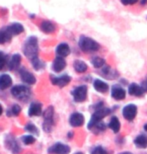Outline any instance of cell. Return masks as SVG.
Segmentation results:
<instances>
[{"label":"cell","instance_id":"cell-1","mask_svg":"<svg viewBox=\"0 0 147 154\" xmlns=\"http://www.w3.org/2000/svg\"><path fill=\"white\" fill-rule=\"evenodd\" d=\"M24 55L30 60L38 58V40L35 36H30L27 38L23 47Z\"/></svg>","mask_w":147,"mask_h":154},{"label":"cell","instance_id":"cell-2","mask_svg":"<svg viewBox=\"0 0 147 154\" xmlns=\"http://www.w3.org/2000/svg\"><path fill=\"white\" fill-rule=\"evenodd\" d=\"M78 45L82 51L87 52V53H89V52H96L100 48L99 43L96 42L92 38L87 37V36H81L79 38Z\"/></svg>","mask_w":147,"mask_h":154},{"label":"cell","instance_id":"cell-3","mask_svg":"<svg viewBox=\"0 0 147 154\" xmlns=\"http://www.w3.org/2000/svg\"><path fill=\"white\" fill-rule=\"evenodd\" d=\"M110 112H111V110H110L109 108H107V107L101 106L100 108H97L95 110V112H94L92 114V116H91L90 121H89V123H88V128L92 129L94 126L101 122V120H102L104 117L109 115Z\"/></svg>","mask_w":147,"mask_h":154},{"label":"cell","instance_id":"cell-4","mask_svg":"<svg viewBox=\"0 0 147 154\" xmlns=\"http://www.w3.org/2000/svg\"><path fill=\"white\" fill-rule=\"evenodd\" d=\"M11 94L13 95L16 99L26 101L30 97V95H31V91H30V89L27 87V86L17 85V86H14V87L11 89Z\"/></svg>","mask_w":147,"mask_h":154},{"label":"cell","instance_id":"cell-5","mask_svg":"<svg viewBox=\"0 0 147 154\" xmlns=\"http://www.w3.org/2000/svg\"><path fill=\"white\" fill-rule=\"evenodd\" d=\"M54 110L53 107L50 106L46 109V111L44 112V123H43V129L46 132H50L53 128L54 125Z\"/></svg>","mask_w":147,"mask_h":154},{"label":"cell","instance_id":"cell-6","mask_svg":"<svg viewBox=\"0 0 147 154\" xmlns=\"http://www.w3.org/2000/svg\"><path fill=\"white\" fill-rule=\"evenodd\" d=\"M72 96L76 102H83L87 98V86L81 85L72 90Z\"/></svg>","mask_w":147,"mask_h":154},{"label":"cell","instance_id":"cell-7","mask_svg":"<svg viewBox=\"0 0 147 154\" xmlns=\"http://www.w3.org/2000/svg\"><path fill=\"white\" fill-rule=\"evenodd\" d=\"M122 115L128 121H132L137 115V106L134 104H128L122 109Z\"/></svg>","mask_w":147,"mask_h":154},{"label":"cell","instance_id":"cell-8","mask_svg":"<svg viewBox=\"0 0 147 154\" xmlns=\"http://www.w3.org/2000/svg\"><path fill=\"white\" fill-rule=\"evenodd\" d=\"M48 152L53 154H68L70 152V147L63 143H55L48 149Z\"/></svg>","mask_w":147,"mask_h":154},{"label":"cell","instance_id":"cell-9","mask_svg":"<svg viewBox=\"0 0 147 154\" xmlns=\"http://www.w3.org/2000/svg\"><path fill=\"white\" fill-rule=\"evenodd\" d=\"M50 80L53 85H57V86H59V87H64V86H66L70 81H71V77L69 75H66V74L59 76V77L50 75Z\"/></svg>","mask_w":147,"mask_h":154},{"label":"cell","instance_id":"cell-10","mask_svg":"<svg viewBox=\"0 0 147 154\" xmlns=\"http://www.w3.org/2000/svg\"><path fill=\"white\" fill-rule=\"evenodd\" d=\"M69 123H70V125L73 126V127H79V126H82L84 123L83 114H81V113H79V112L72 113L69 118Z\"/></svg>","mask_w":147,"mask_h":154},{"label":"cell","instance_id":"cell-11","mask_svg":"<svg viewBox=\"0 0 147 154\" xmlns=\"http://www.w3.org/2000/svg\"><path fill=\"white\" fill-rule=\"evenodd\" d=\"M5 143H6V146L8 147V149L10 150L12 153L18 154L20 152V146L18 145L16 139L13 138L12 136H10V135H8L7 138H6Z\"/></svg>","mask_w":147,"mask_h":154},{"label":"cell","instance_id":"cell-12","mask_svg":"<svg viewBox=\"0 0 147 154\" xmlns=\"http://www.w3.org/2000/svg\"><path fill=\"white\" fill-rule=\"evenodd\" d=\"M111 96L115 100H122L126 96V92L119 85H114L111 89Z\"/></svg>","mask_w":147,"mask_h":154},{"label":"cell","instance_id":"cell-13","mask_svg":"<svg viewBox=\"0 0 147 154\" xmlns=\"http://www.w3.org/2000/svg\"><path fill=\"white\" fill-rule=\"evenodd\" d=\"M12 34L10 27H3L0 29V44H4L6 42H9L12 38Z\"/></svg>","mask_w":147,"mask_h":154},{"label":"cell","instance_id":"cell-14","mask_svg":"<svg viewBox=\"0 0 147 154\" xmlns=\"http://www.w3.org/2000/svg\"><path fill=\"white\" fill-rule=\"evenodd\" d=\"M20 76H21L22 81L27 83V84H34V83L36 82L35 76L33 75L31 72L27 71L25 68H22L20 70Z\"/></svg>","mask_w":147,"mask_h":154},{"label":"cell","instance_id":"cell-15","mask_svg":"<svg viewBox=\"0 0 147 154\" xmlns=\"http://www.w3.org/2000/svg\"><path fill=\"white\" fill-rule=\"evenodd\" d=\"M65 66H66V61L64 60V58L57 56L54 59L53 64H52V69H53L55 72H60L65 68Z\"/></svg>","mask_w":147,"mask_h":154},{"label":"cell","instance_id":"cell-16","mask_svg":"<svg viewBox=\"0 0 147 154\" xmlns=\"http://www.w3.org/2000/svg\"><path fill=\"white\" fill-rule=\"evenodd\" d=\"M128 92H129L130 95H133V96H137V97H141L144 94L143 88L138 84H136V83H131L129 85V88H128Z\"/></svg>","mask_w":147,"mask_h":154},{"label":"cell","instance_id":"cell-17","mask_svg":"<svg viewBox=\"0 0 147 154\" xmlns=\"http://www.w3.org/2000/svg\"><path fill=\"white\" fill-rule=\"evenodd\" d=\"M56 54L59 57H66L70 54V47L67 43H60L56 48Z\"/></svg>","mask_w":147,"mask_h":154},{"label":"cell","instance_id":"cell-18","mask_svg":"<svg viewBox=\"0 0 147 154\" xmlns=\"http://www.w3.org/2000/svg\"><path fill=\"white\" fill-rule=\"evenodd\" d=\"M93 87L96 91L100 92V93H105L108 90V84L106 82L102 81L100 79H95L93 82Z\"/></svg>","mask_w":147,"mask_h":154},{"label":"cell","instance_id":"cell-19","mask_svg":"<svg viewBox=\"0 0 147 154\" xmlns=\"http://www.w3.org/2000/svg\"><path fill=\"white\" fill-rule=\"evenodd\" d=\"M41 112H42L41 103H37V102L31 103V105H30L29 110H28L29 116H39L41 114Z\"/></svg>","mask_w":147,"mask_h":154},{"label":"cell","instance_id":"cell-20","mask_svg":"<svg viewBox=\"0 0 147 154\" xmlns=\"http://www.w3.org/2000/svg\"><path fill=\"white\" fill-rule=\"evenodd\" d=\"M134 144L137 148L140 149H144L147 147V136L144 134H140L138 136L135 137L134 139Z\"/></svg>","mask_w":147,"mask_h":154},{"label":"cell","instance_id":"cell-21","mask_svg":"<svg viewBox=\"0 0 147 154\" xmlns=\"http://www.w3.org/2000/svg\"><path fill=\"white\" fill-rule=\"evenodd\" d=\"M40 28L42 31L44 33H47V34H49V33H53L55 31V25L51 22V21H48V20L42 21Z\"/></svg>","mask_w":147,"mask_h":154},{"label":"cell","instance_id":"cell-22","mask_svg":"<svg viewBox=\"0 0 147 154\" xmlns=\"http://www.w3.org/2000/svg\"><path fill=\"white\" fill-rule=\"evenodd\" d=\"M12 84V79L8 74H3L0 76V89L4 90V89L10 87Z\"/></svg>","mask_w":147,"mask_h":154},{"label":"cell","instance_id":"cell-23","mask_svg":"<svg viewBox=\"0 0 147 154\" xmlns=\"http://www.w3.org/2000/svg\"><path fill=\"white\" fill-rule=\"evenodd\" d=\"M21 63V56L19 54H14L9 62V68L11 70H16L19 68Z\"/></svg>","mask_w":147,"mask_h":154},{"label":"cell","instance_id":"cell-24","mask_svg":"<svg viewBox=\"0 0 147 154\" xmlns=\"http://www.w3.org/2000/svg\"><path fill=\"white\" fill-rule=\"evenodd\" d=\"M108 125H109V128L111 129L114 133H118L119 130H120V127H121L120 121H119V119L116 116H113L112 118L110 119Z\"/></svg>","mask_w":147,"mask_h":154},{"label":"cell","instance_id":"cell-25","mask_svg":"<svg viewBox=\"0 0 147 154\" xmlns=\"http://www.w3.org/2000/svg\"><path fill=\"white\" fill-rule=\"evenodd\" d=\"M73 67H74L75 71L78 73H84L88 69L87 64L82 60H75L73 63Z\"/></svg>","mask_w":147,"mask_h":154},{"label":"cell","instance_id":"cell-26","mask_svg":"<svg viewBox=\"0 0 147 154\" xmlns=\"http://www.w3.org/2000/svg\"><path fill=\"white\" fill-rule=\"evenodd\" d=\"M102 74L104 75V77H107L109 79H113L117 77V72L113 70L110 66H104V68L102 69Z\"/></svg>","mask_w":147,"mask_h":154},{"label":"cell","instance_id":"cell-27","mask_svg":"<svg viewBox=\"0 0 147 154\" xmlns=\"http://www.w3.org/2000/svg\"><path fill=\"white\" fill-rule=\"evenodd\" d=\"M9 27H10V30H11V32L13 35H18V34H20V33H22L24 31V27L21 25L20 23H17V22L11 24Z\"/></svg>","mask_w":147,"mask_h":154},{"label":"cell","instance_id":"cell-28","mask_svg":"<svg viewBox=\"0 0 147 154\" xmlns=\"http://www.w3.org/2000/svg\"><path fill=\"white\" fill-rule=\"evenodd\" d=\"M91 63H92V65L95 67V68H101V67H103L105 65V60L101 57L95 56L91 59Z\"/></svg>","mask_w":147,"mask_h":154},{"label":"cell","instance_id":"cell-29","mask_svg":"<svg viewBox=\"0 0 147 154\" xmlns=\"http://www.w3.org/2000/svg\"><path fill=\"white\" fill-rule=\"evenodd\" d=\"M25 129L28 132H31V133H34L36 135H39V130L36 126L33 124V123H28L26 126H25Z\"/></svg>","mask_w":147,"mask_h":154},{"label":"cell","instance_id":"cell-30","mask_svg":"<svg viewBox=\"0 0 147 154\" xmlns=\"http://www.w3.org/2000/svg\"><path fill=\"white\" fill-rule=\"evenodd\" d=\"M22 141L26 145H30V144H33L35 142V138L32 135H25V136L22 137Z\"/></svg>","mask_w":147,"mask_h":154},{"label":"cell","instance_id":"cell-31","mask_svg":"<svg viewBox=\"0 0 147 154\" xmlns=\"http://www.w3.org/2000/svg\"><path fill=\"white\" fill-rule=\"evenodd\" d=\"M31 63H32L33 67H34L36 70H39V69H41L42 67H43V63L41 62V60L39 59V58H36V59L32 60Z\"/></svg>","mask_w":147,"mask_h":154},{"label":"cell","instance_id":"cell-32","mask_svg":"<svg viewBox=\"0 0 147 154\" xmlns=\"http://www.w3.org/2000/svg\"><path fill=\"white\" fill-rule=\"evenodd\" d=\"M91 154H108V152H107L102 146H97L95 148L92 149Z\"/></svg>","mask_w":147,"mask_h":154},{"label":"cell","instance_id":"cell-33","mask_svg":"<svg viewBox=\"0 0 147 154\" xmlns=\"http://www.w3.org/2000/svg\"><path fill=\"white\" fill-rule=\"evenodd\" d=\"M11 111H12V114H13L14 116H17L20 114L21 112V108L19 105H17V104H14L13 106H12L11 108Z\"/></svg>","mask_w":147,"mask_h":154},{"label":"cell","instance_id":"cell-34","mask_svg":"<svg viewBox=\"0 0 147 154\" xmlns=\"http://www.w3.org/2000/svg\"><path fill=\"white\" fill-rule=\"evenodd\" d=\"M6 63H7V60H6V56L4 55V56H2L1 58H0V71L4 69Z\"/></svg>","mask_w":147,"mask_h":154},{"label":"cell","instance_id":"cell-35","mask_svg":"<svg viewBox=\"0 0 147 154\" xmlns=\"http://www.w3.org/2000/svg\"><path fill=\"white\" fill-rule=\"evenodd\" d=\"M94 127H96L98 129V131H103V130H105V129H106V125L104 124V123L100 122V123H98L97 125L94 126Z\"/></svg>","mask_w":147,"mask_h":154},{"label":"cell","instance_id":"cell-36","mask_svg":"<svg viewBox=\"0 0 147 154\" xmlns=\"http://www.w3.org/2000/svg\"><path fill=\"white\" fill-rule=\"evenodd\" d=\"M141 87L143 88V90H144V91H147V80H146V81H143L141 83Z\"/></svg>","mask_w":147,"mask_h":154},{"label":"cell","instance_id":"cell-37","mask_svg":"<svg viewBox=\"0 0 147 154\" xmlns=\"http://www.w3.org/2000/svg\"><path fill=\"white\" fill-rule=\"evenodd\" d=\"M120 1L123 5H129L130 4V0H120Z\"/></svg>","mask_w":147,"mask_h":154},{"label":"cell","instance_id":"cell-38","mask_svg":"<svg viewBox=\"0 0 147 154\" xmlns=\"http://www.w3.org/2000/svg\"><path fill=\"white\" fill-rule=\"evenodd\" d=\"M140 4H141L142 6H144L145 4H147V0H140Z\"/></svg>","mask_w":147,"mask_h":154},{"label":"cell","instance_id":"cell-39","mask_svg":"<svg viewBox=\"0 0 147 154\" xmlns=\"http://www.w3.org/2000/svg\"><path fill=\"white\" fill-rule=\"evenodd\" d=\"M138 1H140V0H130V4L133 5V4H135V3H137Z\"/></svg>","mask_w":147,"mask_h":154},{"label":"cell","instance_id":"cell-40","mask_svg":"<svg viewBox=\"0 0 147 154\" xmlns=\"http://www.w3.org/2000/svg\"><path fill=\"white\" fill-rule=\"evenodd\" d=\"M2 112H3V108H2V105L0 104V115L2 114Z\"/></svg>","mask_w":147,"mask_h":154},{"label":"cell","instance_id":"cell-41","mask_svg":"<svg viewBox=\"0 0 147 154\" xmlns=\"http://www.w3.org/2000/svg\"><path fill=\"white\" fill-rule=\"evenodd\" d=\"M119 154H132V153H131V152H121V153H119Z\"/></svg>","mask_w":147,"mask_h":154},{"label":"cell","instance_id":"cell-42","mask_svg":"<svg viewBox=\"0 0 147 154\" xmlns=\"http://www.w3.org/2000/svg\"><path fill=\"white\" fill-rule=\"evenodd\" d=\"M2 56H4V54H3V53H2V52H1V51H0V58H1Z\"/></svg>","mask_w":147,"mask_h":154},{"label":"cell","instance_id":"cell-43","mask_svg":"<svg viewBox=\"0 0 147 154\" xmlns=\"http://www.w3.org/2000/svg\"><path fill=\"white\" fill-rule=\"evenodd\" d=\"M144 129L147 131V124H145V125H144Z\"/></svg>","mask_w":147,"mask_h":154},{"label":"cell","instance_id":"cell-44","mask_svg":"<svg viewBox=\"0 0 147 154\" xmlns=\"http://www.w3.org/2000/svg\"><path fill=\"white\" fill-rule=\"evenodd\" d=\"M75 154H83L82 152H77V153H75Z\"/></svg>","mask_w":147,"mask_h":154},{"label":"cell","instance_id":"cell-45","mask_svg":"<svg viewBox=\"0 0 147 154\" xmlns=\"http://www.w3.org/2000/svg\"><path fill=\"white\" fill-rule=\"evenodd\" d=\"M146 18H147V17H146Z\"/></svg>","mask_w":147,"mask_h":154}]
</instances>
